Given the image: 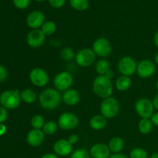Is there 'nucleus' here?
<instances>
[{"mask_svg": "<svg viewBox=\"0 0 158 158\" xmlns=\"http://www.w3.org/2000/svg\"><path fill=\"white\" fill-rule=\"evenodd\" d=\"M35 1H37V2H44V1H46V0H35Z\"/></svg>", "mask_w": 158, "mask_h": 158, "instance_id": "nucleus-46", "label": "nucleus"}, {"mask_svg": "<svg viewBox=\"0 0 158 158\" xmlns=\"http://www.w3.org/2000/svg\"><path fill=\"white\" fill-rule=\"evenodd\" d=\"M60 56L65 61H70L75 58L76 54L72 48L65 47L60 51Z\"/></svg>", "mask_w": 158, "mask_h": 158, "instance_id": "nucleus-29", "label": "nucleus"}, {"mask_svg": "<svg viewBox=\"0 0 158 158\" xmlns=\"http://www.w3.org/2000/svg\"><path fill=\"white\" fill-rule=\"evenodd\" d=\"M109 158H130L128 156L125 155V154H120V153H118V154H114L112 155H110V157Z\"/></svg>", "mask_w": 158, "mask_h": 158, "instance_id": "nucleus-38", "label": "nucleus"}, {"mask_svg": "<svg viewBox=\"0 0 158 158\" xmlns=\"http://www.w3.org/2000/svg\"><path fill=\"white\" fill-rule=\"evenodd\" d=\"M154 43L155 44V46L158 48V30L155 32L154 36Z\"/></svg>", "mask_w": 158, "mask_h": 158, "instance_id": "nucleus-43", "label": "nucleus"}, {"mask_svg": "<svg viewBox=\"0 0 158 158\" xmlns=\"http://www.w3.org/2000/svg\"><path fill=\"white\" fill-rule=\"evenodd\" d=\"M91 155L90 153L88 152L84 148H80L71 154L70 158H90Z\"/></svg>", "mask_w": 158, "mask_h": 158, "instance_id": "nucleus-31", "label": "nucleus"}, {"mask_svg": "<svg viewBox=\"0 0 158 158\" xmlns=\"http://www.w3.org/2000/svg\"><path fill=\"white\" fill-rule=\"evenodd\" d=\"M21 100L26 103H32L35 101L37 98L36 94L32 89H26L20 94Z\"/></svg>", "mask_w": 158, "mask_h": 158, "instance_id": "nucleus-22", "label": "nucleus"}, {"mask_svg": "<svg viewBox=\"0 0 158 158\" xmlns=\"http://www.w3.org/2000/svg\"><path fill=\"white\" fill-rule=\"evenodd\" d=\"M104 76H106V77H107V78H109L110 80H112L114 77V72L113 70H111V69H110Z\"/></svg>", "mask_w": 158, "mask_h": 158, "instance_id": "nucleus-40", "label": "nucleus"}, {"mask_svg": "<svg viewBox=\"0 0 158 158\" xmlns=\"http://www.w3.org/2000/svg\"><path fill=\"white\" fill-rule=\"evenodd\" d=\"M31 0H13V4L17 9H25L29 6Z\"/></svg>", "mask_w": 158, "mask_h": 158, "instance_id": "nucleus-32", "label": "nucleus"}, {"mask_svg": "<svg viewBox=\"0 0 158 158\" xmlns=\"http://www.w3.org/2000/svg\"><path fill=\"white\" fill-rule=\"evenodd\" d=\"M62 100L68 106H76L80 100V93L75 89H69L64 91Z\"/></svg>", "mask_w": 158, "mask_h": 158, "instance_id": "nucleus-18", "label": "nucleus"}, {"mask_svg": "<svg viewBox=\"0 0 158 158\" xmlns=\"http://www.w3.org/2000/svg\"><path fill=\"white\" fill-rule=\"evenodd\" d=\"M119 111H120V104L117 99L112 97L103 99L100 105L101 115L106 117V119H112L118 114Z\"/></svg>", "mask_w": 158, "mask_h": 158, "instance_id": "nucleus-4", "label": "nucleus"}, {"mask_svg": "<svg viewBox=\"0 0 158 158\" xmlns=\"http://www.w3.org/2000/svg\"><path fill=\"white\" fill-rule=\"evenodd\" d=\"M56 23L52 21H46L43 24L41 27L42 32L45 35H51L56 32Z\"/></svg>", "mask_w": 158, "mask_h": 158, "instance_id": "nucleus-26", "label": "nucleus"}, {"mask_svg": "<svg viewBox=\"0 0 158 158\" xmlns=\"http://www.w3.org/2000/svg\"><path fill=\"white\" fill-rule=\"evenodd\" d=\"M137 63L131 56H123L118 62V70L123 76L131 77L137 72Z\"/></svg>", "mask_w": 158, "mask_h": 158, "instance_id": "nucleus-7", "label": "nucleus"}, {"mask_svg": "<svg viewBox=\"0 0 158 158\" xmlns=\"http://www.w3.org/2000/svg\"><path fill=\"white\" fill-rule=\"evenodd\" d=\"M53 151L56 155L65 157L72 154L73 145L66 139H60L54 143Z\"/></svg>", "mask_w": 158, "mask_h": 158, "instance_id": "nucleus-16", "label": "nucleus"}, {"mask_svg": "<svg viewBox=\"0 0 158 158\" xmlns=\"http://www.w3.org/2000/svg\"><path fill=\"white\" fill-rule=\"evenodd\" d=\"M153 104H154V106L155 109H157L158 110V94L154 97V100H153Z\"/></svg>", "mask_w": 158, "mask_h": 158, "instance_id": "nucleus-41", "label": "nucleus"}, {"mask_svg": "<svg viewBox=\"0 0 158 158\" xmlns=\"http://www.w3.org/2000/svg\"><path fill=\"white\" fill-rule=\"evenodd\" d=\"M156 88H157V91H158V80H157V83H156Z\"/></svg>", "mask_w": 158, "mask_h": 158, "instance_id": "nucleus-47", "label": "nucleus"}, {"mask_svg": "<svg viewBox=\"0 0 158 158\" xmlns=\"http://www.w3.org/2000/svg\"><path fill=\"white\" fill-rule=\"evenodd\" d=\"M79 124V118L73 113H63L58 119V126L63 131H70Z\"/></svg>", "mask_w": 158, "mask_h": 158, "instance_id": "nucleus-9", "label": "nucleus"}, {"mask_svg": "<svg viewBox=\"0 0 158 158\" xmlns=\"http://www.w3.org/2000/svg\"><path fill=\"white\" fill-rule=\"evenodd\" d=\"M108 147H109L110 152L114 153V154H118L124 148V142L121 137H114L112 139H110Z\"/></svg>", "mask_w": 158, "mask_h": 158, "instance_id": "nucleus-20", "label": "nucleus"}, {"mask_svg": "<svg viewBox=\"0 0 158 158\" xmlns=\"http://www.w3.org/2000/svg\"><path fill=\"white\" fill-rule=\"evenodd\" d=\"M95 69L100 76H104L110 70V63L106 60H100L97 62Z\"/></svg>", "mask_w": 158, "mask_h": 158, "instance_id": "nucleus-24", "label": "nucleus"}, {"mask_svg": "<svg viewBox=\"0 0 158 158\" xmlns=\"http://www.w3.org/2000/svg\"><path fill=\"white\" fill-rule=\"evenodd\" d=\"M44 139L45 134L41 130H31L26 136V142L29 146L33 147V148L40 146L44 141Z\"/></svg>", "mask_w": 158, "mask_h": 158, "instance_id": "nucleus-15", "label": "nucleus"}, {"mask_svg": "<svg viewBox=\"0 0 158 158\" xmlns=\"http://www.w3.org/2000/svg\"><path fill=\"white\" fill-rule=\"evenodd\" d=\"M58 129V124L54 121H48L45 123L43 127V131L46 135H52Z\"/></svg>", "mask_w": 158, "mask_h": 158, "instance_id": "nucleus-28", "label": "nucleus"}, {"mask_svg": "<svg viewBox=\"0 0 158 158\" xmlns=\"http://www.w3.org/2000/svg\"><path fill=\"white\" fill-rule=\"evenodd\" d=\"M107 124V119L103 115H95L89 120V126L94 131H101Z\"/></svg>", "mask_w": 158, "mask_h": 158, "instance_id": "nucleus-19", "label": "nucleus"}, {"mask_svg": "<svg viewBox=\"0 0 158 158\" xmlns=\"http://www.w3.org/2000/svg\"><path fill=\"white\" fill-rule=\"evenodd\" d=\"M116 87L119 91H126L131 87V80L130 77L123 76L118 77L116 80Z\"/></svg>", "mask_w": 158, "mask_h": 158, "instance_id": "nucleus-21", "label": "nucleus"}, {"mask_svg": "<svg viewBox=\"0 0 158 158\" xmlns=\"http://www.w3.org/2000/svg\"><path fill=\"white\" fill-rule=\"evenodd\" d=\"M8 77V72L6 67L0 65V83L6 81Z\"/></svg>", "mask_w": 158, "mask_h": 158, "instance_id": "nucleus-34", "label": "nucleus"}, {"mask_svg": "<svg viewBox=\"0 0 158 158\" xmlns=\"http://www.w3.org/2000/svg\"><path fill=\"white\" fill-rule=\"evenodd\" d=\"M93 91L100 98L106 99L110 97L114 91L111 80L106 76H98L93 82Z\"/></svg>", "mask_w": 158, "mask_h": 158, "instance_id": "nucleus-2", "label": "nucleus"}, {"mask_svg": "<svg viewBox=\"0 0 158 158\" xmlns=\"http://www.w3.org/2000/svg\"><path fill=\"white\" fill-rule=\"evenodd\" d=\"M71 7L77 11H85L89 7V0H69Z\"/></svg>", "mask_w": 158, "mask_h": 158, "instance_id": "nucleus-25", "label": "nucleus"}, {"mask_svg": "<svg viewBox=\"0 0 158 158\" xmlns=\"http://www.w3.org/2000/svg\"><path fill=\"white\" fill-rule=\"evenodd\" d=\"M73 83V78L71 73L66 71H62L56 74L53 80V83L58 91H66L71 87Z\"/></svg>", "mask_w": 158, "mask_h": 158, "instance_id": "nucleus-8", "label": "nucleus"}, {"mask_svg": "<svg viewBox=\"0 0 158 158\" xmlns=\"http://www.w3.org/2000/svg\"><path fill=\"white\" fill-rule=\"evenodd\" d=\"M41 158H59L58 156L56 154H52V153H49V154H46L43 155Z\"/></svg>", "mask_w": 158, "mask_h": 158, "instance_id": "nucleus-39", "label": "nucleus"}, {"mask_svg": "<svg viewBox=\"0 0 158 158\" xmlns=\"http://www.w3.org/2000/svg\"><path fill=\"white\" fill-rule=\"evenodd\" d=\"M61 99V95L57 89L49 88L40 94L39 102L40 106L44 109L54 110L60 104Z\"/></svg>", "mask_w": 158, "mask_h": 158, "instance_id": "nucleus-1", "label": "nucleus"}, {"mask_svg": "<svg viewBox=\"0 0 158 158\" xmlns=\"http://www.w3.org/2000/svg\"><path fill=\"white\" fill-rule=\"evenodd\" d=\"M153 129V123L151 119H141L139 122L138 130L141 134H148Z\"/></svg>", "mask_w": 158, "mask_h": 158, "instance_id": "nucleus-23", "label": "nucleus"}, {"mask_svg": "<svg viewBox=\"0 0 158 158\" xmlns=\"http://www.w3.org/2000/svg\"><path fill=\"white\" fill-rule=\"evenodd\" d=\"M154 61H155V63L158 65V52L156 53L155 56H154Z\"/></svg>", "mask_w": 158, "mask_h": 158, "instance_id": "nucleus-45", "label": "nucleus"}, {"mask_svg": "<svg viewBox=\"0 0 158 158\" xmlns=\"http://www.w3.org/2000/svg\"><path fill=\"white\" fill-rule=\"evenodd\" d=\"M78 140H79V137L77 135V134H71V135L69 136V137H68V139H67L68 141H69V143H70L72 145L77 143V142H78Z\"/></svg>", "mask_w": 158, "mask_h": 158, "instance_id": "nucleus-36", "label": "nucleus"}, {"mask_svg": "<svg viewBox=\"0 0 158 158\" xmlns=\"http://www.w3.org/2000/svg\"><path fill=\"white\" fill-rule=\"evenodd\" d=\"M31 126L33 129L41 130L45 124V120L43 116L40 114H35L31 119Z\"/></svg>", "mask_w": 158, "mask_h": 158, "instance_id": "nucleus-27", "label": "nucleus"}, {"mask_svg": "<svg viewBox=\"0 0 158 158\" xmlns=\"http://www.w3.org/2000/svg\"><path fill=\"white\" fill-rule=\"evenodd\" d=\"M77 65L81 67H89L96 60V54L92 49L83 48L78 51L75 56Z\"/></svg>", "mask_w": 158, "mask_h": 158, "instance_id": "nucleus-6", "label": "nucleus"}, {"mask_svg": "<svg viewBox=\"0 0 158 158\" xmlns=\"http://www.w3.org/2000/svg\"><path fill=\"white\" fill-rule=\"evenodd\" d=\"M6 131V127L3 123H0V136L3 135Z\"/></svg>", "mask_w": 158, "mask_h": 158, "instance_id": "nucleus-42", "label": "nucleus"}, {"mask_svg": "<svg viewBox=\"0 0 158 158\" xmlns=\"http://www.w3.org/2000/svg\"><path fill=\"white\" fill-rule=\"evenodd\" d=\"M44 23L45 15L43 12L40 10L32 11L27 15L26 18L27 26L32 29H36L42 27Z\"/></svg>", "mask_w": 158, "mask_h": 158, "instance_id": "nucleus-14", "label": "nucleus"}, {"mask_svg": "<svg viewBox=\"0 0 158 158\" xmlns=\"http://www.w3.org/2000/svg\"><path fill=\"white\" fill-rule=\"evenodd\" d=\"M49 5L55 9H60L63 7L66 3V0H48Z\"/></svg>", "mask_w": 158, "mask_h": 158, "instance_id": "nucleus-33", "label": "nucleus"}, {"mask_svg": "<svg viewBox=\"0 0 158 158\" xmlns=\"http://www.w3.org/2000/svg\"><path fill=\"white\" fill-rule=\"evenodd\" d=\"M90 155L93 158H109L110 157V151L108 145L104 143H97L91 148Z\"/></svg>", "mask_w": 158, "mask_h": 158, "instance_id": "nucleus-17", "label": "nucleus"}, {"mask_svg": "<svg viewBox=\"0 0 158 158\" xmlns=\"http://www.w3.org/2000/svg\"><path fill=\"white\" fill-rule=\"evenodd\" d=\"M148 154L144 149L140 148H134L130 153V158H148Z\"/></svg>", "mask_w": 158, "mask_h": 158, "instance_id": "nucleus-30", "label": "nucleus"}, {"mask_svg": "<svg viewBox=\"0 0 158 158\" xmlns=\"http://www.w3.org/2000/svg\"><path fill=\"white\" fill-rule=\"evenodd\" d=\"M155 70V64L150 60H143L137 64V73L140 78L147 79L152 77Z\"/></svg>", "mask_w": 158, "mask_h": 158, "instance_id": "nucleus-12", "label": "nucleus"}, {"mask_svg": "<svg viewBox=\"0 0 158 158\" xmlns=\"http://www.w3.org/2000/svg\"><path fill=\"white\" fill-rule=\"evenodd\" d=\"M46 35H44L41 29H32L28 33L26 41L28 45L32 48H39L43 46L45 43Z\"/></svg>", "mask_w": 158, "mask_h": 158, "instance_id": "nucleus-13", "label": "nucleus"}, {"mask_svg": "<svg viewBox=\"0 0 158 158\" xmlns=\"http://www.w3.org/2000/svg\"><path fill=\"white\" fill-rule=\"evenodd\" d=\"M8 118V112L6 108L0 106V123H2Z\"/></svg>", "mask_w": 158, "mask_h": 158, "instance_id": "nucleus-35", "label": "nucleus"}, {"mask_svg": "<svg viewBox=\"0 0 158 158\" xmlns=\"http://www.w3.org/2000/svg\"><path fill=\"white\" fill-rule=\"evenodd\" d=\"M151 158H158V153L156 152V153H154V154H152Z\"/></svg>", "mask_w": 158, "mask_h": 158, "instance_id": "nucleus-44", "label": "nucleus"}, {"mask_svg": "<svg viewBox=\"0 0 158 158\" xmlns=\"http://www.w3.org/2000/svg\"><path fill=\"white\" fill-rule=\"evenodd\" d=\"M29 80L35 86L38 87H43L49 83V77L46 71L42 68L36 67L31 70L29 73Z\"/></svg>", "mask_w": 158, "mask_h": 158, "instance_id": "nucleus-11", "label": "nucleus"}, {"mask_svg": "<svg viewBox=\"0 0 158 158\" xmlns=\"http://www.w3.org/2000/svg\"><path fill=\"white\" fill-rule=\"evenodd\" d=\"M151 122H152L153 125L158 127V111L156 113H154L152 117H151Z\"/></svg>", "mask_w": 158, "mask_h": 158, "instance_id": "nucleus-37", "label": "nucleus"}, {"mask_svg": "<svg viewBox=\"0 0 158 158\" xmlns=\"http://www.w3.org/2000/svg\"><path fill=\"white\" fill-rule=\"evenodd\" d=\"M21 103L20 94L17 89L6 90L0 95V104L6 110H14Z\"/></svg>", "mask_w": 158, "mask_h": 158, "instance_id": "nucleus-3", "label": "nucleus"}, {"mask_svg": "<svg viewBox=\"0 0 158 158\" xmlns=\"http://www.w3.org/2000/svg\"><path fill=\"white\" fill-rule=\"evenodd\" d=\"M93 50L96 56L100 57H106L112 52V46L109 40L103 37L96 40L93 44Z\"/></svg>", "mask_w": 158, "mask_h": 158, "instance_id": "nucleus-10", "label": "nucleus"}, {"mask_svg": "<svg viewBox=\"0 0 158 158\" xmlns=\"http://www.w3.org/2000/svg\"><path fill=\"white\" fill-rule=\"evenodd\" d=\"M153 102L147 98H140L135 103V110L141 119H151L154 114Z\"/></svg>", "mask_w": 158, "mask_h": 158, "instance_id": "nucleus-5", "label": "nucleus"}]
</instances>
